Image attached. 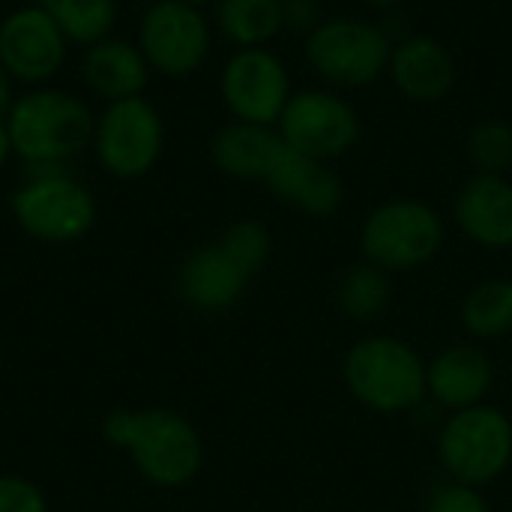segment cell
<instances>
[{
	"instance_id": "obj_1",
	"label": "cell",
	"mask_w": 512,
	"mask_h": 512,
	"mask_svg": "<svg viewBox=\"0 0 512 512\" xmlns=\"http://www.w3.org/2000/svg\"><path fill=\"white\" fill-rule=\"evenodd\" d=\"M102 435L114 450H123L135 471L156 489H183L204 465L198 429L171 408L111 411L102 423Z\"/></svg>"
},
{
	"instance_id": "obj_2",
	"label": "cell",
	"mask_w": 512,
	"mask_h": 512,
	"mask_svg": "<svg viewBox=\"0 0 512 512\" xmlns=\"http://www.w3.org/2000/svg\"><path fill=\"white\" fill-rule=\"evenodd\" d=\"M12 153L27 165H69L93 144L96 117L90 105L60 87H30L3 120Z\"/></svg>"
},
{
	"instance_id": "obj_3",
	"label": "cell",
	"mask_w": 512,
	"mask_h": 512,
	"mask_svg": "<svg viewBox=\"0 0 512 512\" xmlns=\"http://www.w3.org/2000/svg\"><path fill=\"white\" fill-rule=\"evenodd\" d=\"M342 381L366 411L387 417L408 414L429 399L426 360L411 342L390 333L357 339L342 360Z\"/></svg>"
},
{
	"instance_id": "obj_4",
	"label": "cell",
	"mask_w": 512,
	"mask_h": 512,
	"mask_svg": "<svg viewBox=\"0 0 512 512\" xmlns=\"http://www.w3.org/2000/svg\"><path fill=\"white\" fill-rule=\"evenodd\" d=\"M9 213L27 237L63 246L93 231L99 207L69 165H39L27 168L24 183L9 198Z\"/></svg>"
},
{
	"instance_id": "obj_5",
	"label": "cell",
	"mask_w": 512,
	"mask_h": 512,
	"mask_svg": "<svg viewBox=\"0 0 512 512\" xmlns=\"http://www.w3.org/2000/svg\"><path fill=\"white\" fill-rule=\"evenodd\" d=\"M447 240V225L441 213L420 198H390L378 204L360 225V255L363 261L381 267L384 273L420 270L438 258Z\"/></svg>"
},
{
	"instance_id": "obj_6",
	"label": "cell",
	"mask_w": 512,
	"mask_h": 512,
	"mask_svg": "<svg viewBox=\"0 0 512 512\" xmlns=\"http://www.w3.org/2000/svg\"><path fill=\"white\" fill-rule=\"evenodd\" d=\"M438 462L453 483L489 489L512 465V417L489 402L447 414Z\"/></svg>"
},
{
	"instance_id": "obj_7",
	"label": "cell",
	"mask_w": 512,
	"mask_h": 512,
	"mask_svg": "<svg viewBox=\"0 0 512 512\" xmlns=\"http://www.w3.org/2000/svg\"><path fill=\"white\" fill-rule=\"evenodd\" d=\"M393 39L363 18H324L306 36V63L330 87H369L387 75Z\"/></svg>"
},
{
	"instance_id": "obj_8",
	"label": "cell",
	"mask_w": 512,
	"mask_h": 512,
	"mask_svg": "<svg viewBox=\"0 0 512 512\" xmlns=\"http://www.w3.org/2000/svg\"><path fill=\"white\" fill-rule=\"evenodd\" d=\"M90 150L105 174L138 180L150 174L165 153V120L147 96L105 102L96 114Z\"/></svg>"
},
{
	"instance_id": "obj_9",
	"label": "cell",
	"mask_w": 512,
	"mask_h": 512,
	"mask_svg": "<svg viewBox=\"0 0 512 512\" xmlns=\"http://www.w3.org/2000/svg\"><path fill=\"white\" fill-rule=\"evenodd\" d=\"M135 45L141 48L150 72L165 78H189L213 51V24L198 6L156 0L138 21Z\"/></svg>"
},
{
	"instance_id": "obj_10",
	"label": "cell",
	"mask_w": 512,
	"mask_h": 512,
	"mask_svg": "<svg viewBox=\"0 0 512 512\" xmlns=\"http://www.w3.org/2000/svg\"><path fill=\"white\" fill-rule=\"evenodd\" d=\"M276 132L285 147L309 159L330 162L357 147L363 126L357 108L342 93L333 87H306L291 93Z\"/></svg>"
},
{
	"instance_id": "obj_11",
	"label": "cell",
	"mask_w": 512,
	"mask_h": 512,
	"mask_svg": "<svg viewBox=\"0 0 512 512\" xmlns=\"http://www.w3.org/2000/svg\"><path fill=\"white\" fill-rule=\"evenodd\" d=\"M219 93L234 120L276 126L291 99V72L270 48H237L219 75Z\"/></svg>"
},
{
	"instance_id": "obj_12",
	"label": "cell",
	"mask_w": 512,
	"mask_h": 512,
	"mask_svg": "<svg viewBox=\"0 0 512 512\" xmlns=\"http://www.w3.org/2000/svg\"><path fill=\"white\" fill-rule=\"evenodd\" d=\"M66 54V36L39 3L18 6L0 18V66L15 84L45 87L63 69Z\"/></svg>"
},
{
	"instance_id": "obj_13",
	"label": "cell",
	"mask_w": 512,
	"mask_h": 512,
	"mask_svg": "<svg viewBox=\"0 0 512 512\" xmlns=\"http://www.w3.org/2000/svg\"><path fill=\"white\" fill-rule=\"evenodd\" d=\"M459 231L480 249H512V180L507 174H474L453 198Z\"/></svg>"
},
{
	"instance_id": "obj_14",
	"label": "cell",
	"mask_w": 512,
	"mask_h": 512,
	"mask_svg": "<svg viewBox=\"0 0 512 512\" xmlns=\"http://www.w3.org/2000/svg\"><path fill=\"white\" fill-rule=\"evenodd\" d=\"M495 387V363L474 342L447 345L426 363V393L447 414L483 405Z\"/></svg>"
},
{
	"instance_id": "obj_15",
	"label": "cell",
	"mask_w": 512,
	"mask_h": 512,
	"mask_svg": "<svg viewBox=\"0 0 512 512\" xmlns=\"http://www.w3.org/2000/svg\"><path fill=\"white\" fill-rule=\"evenodd\" d=\"M264 186L279 201H285L315 219L333 216L345 201V183L339 180V174L327 162L309 159V156L285 147V141L264 177Z\"/></svg>"
},
{
	"instance_id": "obj_16",
	"label": "cell",
	"mask_w": 512,
	"mask_h": 512,
	"mask_svg": "<svg viewBox=\"0 0 512 512\" xmlns=\"http://www.w3.org/2000/svg\"><path fill=\"white\" fill-rule=\"evenodd\" d=\"M387 75L393 78L396 90L420 105L441 102L456 84V63L447 45L435 36L411 33L393 45Z\"/></svg>"
},
{
	"instance_id": "obj_17",
	"label": "cell",
	"mask_w": 512,
	"mask_h": 512,
	"mask_svg": "<svg viewBox=\"0 0 512 512\" xmlns=\"http://www.w3.org/2000/svg\"><path fill=\"white\" fill-rule=\"evenodd\" d=\"M249 282L252 279L219 249V243L198 246L183 258L177 270V291L183 303L198 312L234 309L243 300Z\"/></svg>"
},
{
	"instance_id": "obj_18",
	"label": "cell",
	"mask_w": 512,
	"mask_h": 512,
	"mask_svg": "<svg viewBox=\"0 0 512 512\" xmlns=\"http://www.w3.org/2000/svg\"><path fill=\"white\" fill-rule=\"evenodd\" d=\"M150 66L141 54V48L129 39L108 36L90 48H84L81 60V78L90 93H96L105 102H120L132 96H144V87L150 81Z\"/></svg>"
},
{
	"instance_id": "obj_19",
	"label": "cell",
	"mask_w": 512,
	"mask_h": 512,
	"mask_svg": "<svg viewBox=\"0 0 512 512\" xmlns=\"http://www.w3.org/2000/svg\"><path fill=\"white\" fill-rule=\"evenodd\" d=\"M282 150V138L276 126H258L231 120L210 138V162L216 171L234 180H261L267 177L273 159Z\"/></svg>"
},
{
	"instance_id": "obj_20",
	"label": "cell",
	"mask_w": 512,
	"mask_h": 512,
	"mask_svg": "<svg viewBox=\"0 0 512 512\" xmlns=\"http://www.w3.org/2000/svg\"><path fill=\"white\" fill-rule=\"evenodd\" d=\"M216 30L234 48H267L282 30V0H219Z\"/></svg>"
},
{
	"instance_id": "obj_21",
	"label": "cell",
	"mask_w": 512,
	"mask_h": 512,
	"mask_svg": "<svg viewBox=\"0 0 512 512\" xmlns=\"http://www.w3.org/2000/svg\"><path fill=\"white\" fill-rule=\"evenodd\" d=\"M462 327L474 342H498L512 336V279H486L462 300Z\"/></svg>"
},
{
	"instance_id": "obj_22",
	"label": "cell",
	"mask_w": 512,
	"mask_h": 512,
	"mask_svg": "<svg viewBox=\"0 0 512 512\" xmlns=\"http://www.w3.org/2000/svg\"><path fill=\"white\" fill-rule=\"evenodd\" d=\"M390 300H393L390 273H384L381 267H375L369 261L348 267L336 285V306L354 324L378 321L387 312Z\"/></svg>"
},
{
	"instance_id": "obj_23",
	"label": "cell",
	"mask_w": 512,
	"mask_h": 512,
	"mask_svg": "<svg viewBox=\"0 0 512 512\" xmlns=\"http://www.w3.org/2000/svg\"><path fill=\"white\" fill-rule=\"evenodd\" d=\"M60 27L69 45L90 48L108 39L120 18L117 0H36Z\"/></svg>"
},
{
	"instance_id": "obj_24",
	"label": "cell",
	"mask_w": 512,
	"mask_h": 512,
	"mask_svg": "<svg viewBox=\"0 0 512 512\" xmlns=\"http://www.w3.org/2000/svg\"><path fill=\"white\" fill-rule=\"evenodd\" d=\"M219 249H222V252L249 276V279H255V276L267 267V261H270V255H273V237H270V231H267L264 222H258V219H237V222H231V225L222 231Z\"/></svg>"
},
{
	"instance_id": "obj_25",
	"label": "cell",
	"mask_w": 512,
	"mask_h": 512,
	"mask_svg": "<svg viewBox=\"0 0 512 512\" xmlns=\"http://www.w3.org/2000/svg\"><path fill=\"white\" fill-rule=\"evenodd\" d=\"M465 150L477 174H507L512 168V126L501 117L474 123Z\"/></svg>"
},
{
	"instance_id": "obj_26",
	"label": "cell",
	"mask_w": 512,
	"mask_h": 512,
	"mask_svg": "<svg viewBox=\"0 0 512 512\" xmlns=\"http://www.w3.org/2000/svg\"><path fill=\"white\" fill-rule=\"evenodd\" d=\"M423 512H492V507H489V498L483 495V489L447 480L444 486H438L429 495Z\"/></svg>"
},
{
	"instance_id": "obj_27",
	"label": "cell",
	"mask_w": 512,
	"mask_h": 512,
	"mask_svg": "<svg viewBox=\"0 0 512 512\" xmlns=\"http://www.w3.org/2000/svg\"><path fill=\"white\" fill-rule=\"evenodd\" d=\"M0 512H48V498L33 480L0 474Z\"/></svg>"
},
{
	"instance_id": "obj_28",
	"label": "cell",
	"mask_w": 512,
	"mask_h": 512,
	"mask_svg": "<svg viewBox=\"0 0 512 512\" xmlns=\"http://www.w3.org/2000/svg\"><path fill=\"white\" fill-rule=\"evenodd\" d=\"M282 21H285V30L309 36L324 21V12L318 0H282Z\"/></svg>"
},
{
	"instance_id": "obj_29",
	"label": "cell",
	"mask_w": 512,
	"mask_h": 512,
	"mask_svg": "<svg viewBox=\"0 0 512 512\" xmlns=\"http://www.w3.org/2000/svg\"><path fill=\"white\" fill-rule=\"evenodd\" d=\"M15 99H18V96H15V81H12V75L0 66V120L9 117Z\"/></svg>"
},
{
	"instance_id": "obj_30",
	"label": "cell",
	"mask_w": 512,
	"mask_h": 512,
	"mask_svg": "<svg viewBox=\"0 0 512 512\" xmlns=\"http://www.w3.org/2000/svg\"><path fill=\"white\" fill-rule=\"evenodd\" d=\"M12 141H9V132H6V123L0 120V171L6 168V162L12 159Z\"/></svg>"
},
{
	"instance_id": "obj_31",
	"label": "cell",
	"mask_w": 512,
	"mask_h": 512,
	"mask_svg": "<svg viewBox=\"0 0 512 512\" xmlns=\"http://www.w3.org/2000/svg\"><path fill=\"white\" fill-rule=\"evenodd\" d=\"M360 3H366V6H372V9H381V12H393V9H399L405 0H360Z\"/></svg>"
},
{
	"instance_id": "obj_32",
	"label": "cell",
	"mask_w": 512,
	"mask_h": 512,
	"mask_svg": "<svg viewBox=\"0 0 512 512\" xmlns=\"http://www.w3.org/2000/svg\"><path fill=\"white\" fill-rule=\"evenodd\" d=\"M180 3H189V6H198V9H204V6H210V3H219V0H180Z\"/></svg>"
},
{
	"instance_id": "obj_33",
	"label": "cell",
	"mask_w": 512,
	"mask_h": 512,
	"mask_svg": "<svg viewBox=\"0 0 512 512\" xmlns=\"http://www.w3.org/2000/svg\"><path fill=\"white\" fill-rule=\"evenodd\" d=\"M0 366H3V348H0Z\"/></svg>"
}]
</instances>
